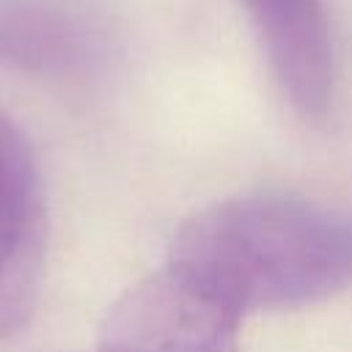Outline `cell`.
<instances>
[{
    "mask_svg": "<svg viewBox=\"0 0 352 352\" xmlns=\"http://www.w3.org/2000/svg\"><path fill=\"white\" fill-rule=\"evenodd\" d=\"M272 74L302 116H322L333 96L336 58L324 0H239Z\"/></svg>",
    "mask_w": 352,
    "mask_h": 352,
    "instance_id": "cell-5",
    "label": "cell"
},
{
    "mask_svg": "<svg viewBox=\"0 0 352 352\" xmlns=\"http://www.w3.org/2000/svg\"><path fill=\"white\" fill-rule=\"evenodd\" d=\"M236 330L234 314L165 267L118 300L99 352H236Z\"/></svg>",
    "mask_w": 352,
    "mask_h": 352,
    "instance_id": "cell-3",
    "label": "cell"
},
{
    "mask_svg": "<svg viewBox=\"0 0 352 352\" xmlns=\"http://www.w3.org/2000/svg\"><path fill=\"white\" fill-rule=\"evenodd\" d=\"M165 267L236 319L308 305L352 283V217L280 192L226 198L176 228Z\"/></svg>",
    "mask_w": 352,
    "mask_h": 352,
    "instance_id": "cell-1",
    "label": "cell"
},
{
    "mask_svg": "<svg viewBox=\"0 0 352 352\" xmlns=\"http://www.w3.org/2000/svg\"><path fill=\"white\" fill-rule=\"evenodd\" d=\"M47 256V201L28 138L0 110V338L33 314Z\"/></svg>",
    "mask_w": 352,
    "mask_h": 352,
    "instance_id": "cell-2",
    "label": "cell"
},
{
    "mask_svg": "<svg viewBox=\"0 0 352 352\" xmlns=\"http://www.w3.org/2000/svg\"><path fill=\"white\" fill-rule=\"evenodd\" d=\"M110 52V28L88 0H0V66L77 77Z\"/></svg>",
    "mask_w": 352,
    "mask_h": 352,
    "instance_id": "cell-4",
    "label": "cell"
}]
</instances>
